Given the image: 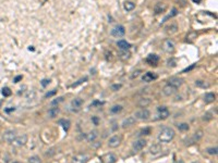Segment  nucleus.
<instances>
[{
	"label": "nucleus",
	"mask_w": 218,
	"mask_h": 163,
	"mask_svg": "<svg viewBox=\"0 0 218 163\" xmlns=\"http://www.w3.org/2000/svg\"><path fill=\"white\" fill-rule=\"evenodd\" d=\"M11 94H12V92L8 88V87H6V88L2 89V95L5 96V97H9V96H11Z\"/></svg>",
	"instance_id": "43"
},
{
	"label": "nucleus",
	"mask_w": 218,
	"mask_h": 163,
	"mask_svg": "<svg viewBox=\"0 0 218 163\" xmlns=\"http://www.w3.org/2000/svg\"><path fill=\"white\" fill-rule=\"evenodd\" d=\"M203 136H204V132L202 129H198V131H196V132L192 135V137L185 140V141H187L185 145H192V143H198V141H200V140L203 138Z\"/></svg>",
	"instance_id": "4"
},
{
	"label": "nucleus",
	"mask_w": 218,
	"mask_h": 163,
	"mask_svg": "<svg viewBox=\"0 0 218 163\" xmlns=\"http://www.w3.org/2000/svg\"><path fill=\"white\" fill-rule=\"evenodd\" d=\"M63 100H64V98L63 97H58L57 99H54V100L51 101V106L52 107H58V104L61 102H63Z\"/></svg>",
	"instance_id": "35"
},
{
	"label": "nucleus",
	"mask_w": 218,
	"mask_h": 163,
	"mask_svg": "<svg viewBox=\"0 0 218 163\" xmlns=\"http://www.w3.org/2000/svg\"><path fill=\"white\" fill-rule=\"evenodd\" d=\"M121 87H122V85L121 84H114V85H111V90H114V92H118V90H120Z\"/></svg>",
	"instance_id": "45"
},
{
	"label": "nucleus",
	"mask_w": 218,
	"mask_h": 163,
	"mask_svg": "<svg viewBox=\"0 0 218 163\" xmlns=\"http://www.w3.org/2000/svg\"><path fill=\"white\" fill-rule=\"evenodd\" d=\"M167 64H168V66L175 68V66L177 65V60H176V59H173V58H171V59H169V60L167 61Z\"/></svg>",
	"instance_id": "40"
},
{
	"label": "nucleus",
	"mask_w": 218,
	"mask_h": 163,
	"mask_svg": "<svg viewBox=\"0 0 218 163\" xmlns=\"http://www.w3.org/2000/svg\"><path fill=\"white\" fill-rule=\"evenodd\" d=\"M120 58L122 60H126L130 58V52H128L126 50H122V52L120 53Z\"/></svg>",
	"instance_id": "39"
},
{
	"label": "nucleus",
	"mask_w": 218,
	"mask_h": 163,
	"mask_svg": "<svg viewBox=\"0 0 218 163\" xmlns=\"http://www.w3.org/2000/svg\"><path fill=\"white\" fill-rule=\"evenodd\" d=\"M122 110H123V107L121 106V104H115V106H112L111 108H110V113H111V114H118V113H120Z\"/></svg>",
	"instance_id": "28"
},
{
	"label": "nucleus",
	"mask_w": 218,
	"mask_h": 163,
	"mask_svg": "<svg viewBox=\"0 0 218 163\" xmlns=\"http://www.w3.org/2000/svg\"><path fill=\"white\" fill-rule=\"evenodd\" d=\"M59 113H60V109L58 107H54V108L49 109L48 112H47V115H48L49 119H54V117H57Z\"/></svg>",
	"instance_id": "22"
},
{
	"label": "nucleus",
	"mask_w": 218,
	"mask_h": 163,
	"mask_svg": "<svg viewBox=\"0 0 218 163\" xmlns=\"http://www.w3.org/2000/svg\"><path fill=\"white\" fill-rule=\"evenodd\" d=\"M146 143L147 141L144 139V138H140V139L135 140L134 143H133V145H132L133 151H135V152L141 151L142 149H144V147L146 146Z\"/></svg>",
	"instance_id": "9"
},
{
	"label": "nucleus",
	"mask_w": 218,
	"mask_h": 163,
	"mask_svg": "<svg viewBox=\"0 0 218 163\" xmlns=\"http://www.w3.org/2000/svg\"><path fill=\"white\" fill-rule=\"evenodd\" d=\"M121 140H122V137H121L120 135H115V136H112V137L109 138V140H108V147H110V148H117V147L121 143Z\"/></svg>",
	"instance_id": "10"
},
{
	"label": "nucleus",
	"mask_w": 218,
	"mask_h": 163,
	"mask_svg": "<svg viewBox=\"0 0 218 163\" xmlns=\"http://www.w3.org/2000/svg\"><path fill=\"white\" fill-rule=\"evenodd\" d=\"M206 152L208 153V155H217L218 153V148L217 147H208V148L206 149Z\"/></svg>",
	"instance_id": "33"
},
{
	"label": "nucleus",
	"mask_w": 218,
	"mask_h": 163,
	"mask_svg": "<svg viewBox=\"0 0 218 163\" xmlns=\"http://www.w3.org/2000/svg\"><path fill=\"white\" fill-rule=\"evenodd\" d=\"M89 160V155H84V153H79L72 157V163H87Z\"/></svg>",
	"instance_id": "11"
},
{
	"label": "nucleus",
	"mask_w": 218,
	"mask_h": 163,
	"mask_svg": "<svg viewBox=\"0 0 218 163\" xmlns=\"http://www.w3.org/2000/svg\"><path fill=\"white\" fill-rule=\"evenodd\" d=\"M178 14V10H177V9L176 8H173L171 10V13H169V14L167 15L166 17H165V19H164V22H165V21H167L168 20V19H170V17H176V15Z\"/></svg>",
	"instance_id": "34"
},
{
	"label": "nucleus",
	"mask_w": 218,
	"mask_h": 163,
	"mask_svg": "<svg viewBox=\"0 0 218 163\" xmlns=\"http://www.w3.org/2000/svg\"><path fill=\"white\" fill-rule=\"evenodd\" d=\"M203 100H204V102L207 103V104H208V103L214 102V101L216 100V95L213 94V92H207V94L204 95Z\"/></svg>",
	"instance_id": "21"
},
{
	"label": "nucleus",
	"mask_w": 218,
	"mask_h": 163,
	"mask_svg": "<svg viewBox=\"0 0 218 163\" xmlns=\"http://www.w3.org/2000/svg\"><path fill=\"white\" fill-rule=\"evenodd\" d=\"M35 97V92L34 90H31V92H29V94L26 95V99L27 100H33Z\"/></svg>",
	"instance_id": "44"
},
{
	"label": "nucleus",
	"mask_w": 218,
	"mask_h": 163,
	"mask_svg": "<svg viewBox=\"0 0 218 163\" xmlns=\"http://www.w3.org/2000/svg\"><path fill=\"white\" fill-rule=\"evenodd\" d=\"M178 100H181V97H180V96H178V97H176V101H178Z\"/></svg>",
	"instance_id": "56"
},
{
	"label": "nucleus",
	"mask_w": 218,
	"mask_h": 163,
	"mask_svg": "<svg viewBox=\"0 0 218 163\" xmlns=\"http://www.w3.org/2000/svg\"><path fill=\"white\" fill-rule=\"evenodd\" d=\"M195 86L200 87V88H210V84L205 80H195Z\"/></svg>",
	"instance_id": "29"
},
{
	"label": "nucleus",
	"mask_w": 218,
	"mask_h": 163,
	"mask_svg": "<svg viewBox=\"0 0 218 163\" xmlns=\"http://www.w3.org/2000/svg\"><path fill=\"white\" fill-rule=\"evenodd\" d=\"M29 163H42V160L37 155H33V157L29 158Z\"/></svg>",
	"instance_id": "36"
},
{
	"label": "nucleus",
	"mask_w": 218,
	"mask_h": 163,
	"mask_svg": "<svg viewBox=\"0 0 218 163\" xmlns=\"http://www.w3.org/2000/svg\"><path fill=\"white\" fill-rule=\"evenodd\" d=\"M17 136V131H14V129H8V131H6V132L3 133L2 138L7 143H12Z\"/></svg>",
	"instance_id": "3"
},
{
	"label": "nucleus",
	"mask_w": 218,
	"mask_h": 163,
	"mask_svg": "<svg viewBox=\"0 0 218 163\" xmlns=\"http://www.w3.org/2000/svg\"><path fill=\"white\" fill-rule=\"evenodd\" d=\"M168 84L173 86V87H176V88H179V87L183 84V80L180 77H171L169 80H168Z\"/></svg>",
	"instance_id": "18"
},
{
	"label": "nucleus",
	"mask_w": 218,
	"mask_h": 163,
	"mask_svg": "<svg viewBox=\"0 0 218 163\" xmlns=\"http://www.w3.org/2000/svg\"><path fill=\"white\" fill-rule=\"evenodd\" d=\"M135 123H136V119L134 116H128L122 121L121 127L122 128H128V127H131L132 125H134Z\"/></svg>",
	"instance_id": "12"
},
{
	"label": "nucleus",
	"mask_w": 218,
	"mask_h": 163,
	"mask_svg": "<svg viewBox=\"0 0 218 163\" xmlns=\"http://www.w3.org/2000/svg\"><path fill=\"white\" fill-rule=\"evenodd\" d=\"M123 8L126 12L132 11V10H134V8H135V3L132 2V1H126L123 5Z\"/></svg>",
	"instance_id": "30"
},
{
	"label": "nucleus",
	"mask_w": 218,
	"mask_h": 163,
	"mask_svg": "<svg viewBox=\"0 0 218 163\" xmlns=\"http://www.w3.org/2000/svg\"><path fill=\"white\" fill-rule=\"evenodd\" d=\"M157 77L158 76L155 74V73H153V72H147V73H145V74L143 75L142 80L145 82V83H151V82H153V80H157Z\"/></svg>",
	"instance_id": "15"
},
{
	"label": "nucleus",
	"mask_w": 218,
	"mask_h": 163,
	"mask_svg": "<svg viewBox=\"0 0 218 163\" xmlns=\"http://www.w3.org/2000/svg\"><path fill=\"white\" fill-rule=\"evenodd\" d=\"M101 104H104L103 101H98V100H95L92 102V104H91V107H97V106H101Z\"/></svg>",
	"instance_id": "47"
},
{
	"label": "nucleus",
	"mask_w": 218,
	"mask_h": 163,
	"mask_svg": "<svg viewBox=\"0 0 218 163\" xmlns=\"http://www.w3.org/2000/svg\"><path fill=\"white\" fill-rule=\"evenodd\" d=\"M213 117H214V115L212 114V112H206L205 114L203 115V121H205V122H208V121H212Z\"/></svg>",
	"instance_id": "37"
},
{
	"label": "nucleus",
	"mask_w": 218,
	"mask_h": 163,
	"mask_svg": "<svg viewBox=\"0 0 218 163\" xmlns=\"http://www.w3.org/2000/svg\"><path fill=\"white\" fill-rule=\"evenodd\" d=\"M140 74H141V71H140V70H136L135 72H133V74H132V76H131V78L138 77V76H139Z\"/></svg>",
	"instance_id": "49"
},
{
	"label": "nucleus",
	"mask_w": 218,
	"mask_h": 163,
	"mask_svg": "<svg viewBox=\"0 0 218 163\" xmlns=\"http://www.w3.org/2000/svg\"><path fill=\"white\" fill-rule=\"evenodd\" d=\"M22 80V75H19V76H17V77L14 78V83H19V80Z\"/></svg>",
	"instance_id": "52"
},
{
	"label": "nucleus",
	"mask_w": 218,
	"mask_h": 163,
	"mask_svg": "<svg viewBox=\"0 0 218 163\" xmlns=\"http://www.w3.org/2000/svg\"><path fill=\"white\" fill-rule=\"evenodd\" d=\"M56 155V148H50L47 150V152H45V155L48 158L52 157V155Z\"/></svg>",
	"instance_id": "38"
},
{
	"label": "nucleus",
	"mask_w": 218,
	"mask_h": 163,
	"mask_svg": "<svg viewBox=\"0 0 218 163\" xmlns=\"http://www.w3.org/2000/svg\"><path fill=\"white\" fill-rule=\"evenodd\" d=\"M117 46L119 47L121 50H129L130 47H131V45H130L126 40L121 39V40H119V41H117Z\"/></svg>",
	"instance_id": "24"
},
{
	"label": "nucleus",
	"mask_w": 218,
	"mask_h": 163,
	"mask_svg": "<svg viewBox=\"0 0 218 163\" xmlns=\"http://www.w3.org/2000/svg\"><path fill=\"white\" fill-rule=\"evenodd\" d=\"M151 133H152V129L149 128V127H144V128H142L140 132L138 133V136H147V135H149Z\"/></svg>",
	"instance_id": "32"
},
{
	"label": "nucleus",
	"mask_w": 218,
	"mask_h": 163,
	"mask_svg": "<svg viewBox=\"0 0 218 163\" xmlns=\"http://www.w3.org/2000/svg\"><path fill=\"white\" fill-rule=\"evenodd\" d=\"M170 115V111L167 107H158L157 108V116L159 120H166Z\"/></svg>",
	"instance_id": "5"
},
{
	"label": "nucleus",
	"mask_w": 218,
	"mask_h": 163,
	"mask_svg": "<svg viewBox=\"0 0 218 163\" xmlns=\"http://www.w3.org/2000/svg\"><path fill=\"white\" fill-rule=\"evenodd\" d=\"M196 36H198V34H196V33H194V32L190 33V34L187 36V41H188V40H189V41H192L194 38H196Z\"/></svg>",
	"instance_id": "42"
},
{
	"label": "nucleus",
	"mask_w": 218,
	"mask_h": 163,
	"mask_svg": "<svg viewBox=\"0 0 218 163\" xmlns=\"http://www.w3.org/2000/svg\"><path fill=\"white\" fill-rule=\"evenodd\" d=\"M124 34H126V29L123 25H117L111 29V35L114 37H122L124 36Z\"/></svg>",
	"instance_id": "7"
},
{
	"label": "nucleus",
	"mask_w": 218,
	"mask_h": 163,
	"mask_svg": "<svg viewBox=\"0 0 218 163\" xmlns=\"http://www.w3.org/2000/svg\"><path fill=\"white\" fill-rule=\"evenodd\" d=\"M86 80H87V77H83V78H81V80H79L78 82H76V83H74L73 84V85L71 86V87H76V86H79V85H81V84H83V83H85Z\"/></svg>",
	"instance_id": "41"
},
{
	"label": "nucleus",
	"mask_w": 218,
	"mask_h": 163,
	"mask_svg": "<svg viewBox=\"0 0 218 163\" xmlns=\"http://www.w3.org/2000/svg\"><path fill=\"white\" fill-rule=\"evenodd\" d=\"M15 110V108L13 107V108H10V109H5V111L7 112V113H10V112H12V111H14Z\"/></svg>",
	"instance_id": "53"
},
{
	"label": "nucleus",
	"mask_w": 218,
	"mask_h": 163,
	"mask_svg": "<svg viewBox=\"0 0 218 163\" xmlns=\"http://www.w3.org/2000/svg\"><path fill=\"white\" fill-rule=\"evenodd\" d=\"M92 122L94 123V125H98V124H99V117H98V116H93L92 117Z\"/></svg>",
	"instance_id": "48"
},
{
	"label": "nucleus",
	"mask_w": 218,
	"mask_h": 163,
	"mask_svg": "<svg viewBox=\"0 0 218 163\" xmlns=\"http://www.w3.org/2000/svg\"><path fill=\"white\" fill-rule=\"evenodd\" d=\"M175 43L171 39H165L163 43V49L164 51L168 52V53H172L175 51Z\"/></svg>",
	"instance_id": "8"
},
{
	"label": "nucleus",
	"mask_w": 218,
	"mask_h": 163,
	"mask_svg": "<svg viewBox=\"0 0 218 163\" xmlns=\"http://www.w3.org/2000/svg\"><path fill=\"white\" fill-rule=\"evenodd\" d=\"M49 83H50V80H42V86L46 87L47 85H49Z\"/></svg>",
	"instance_id": "51"
},
{
	"label": "nucleus",
	"mask_w": 218,
	"mask_h": 163,
	"mask_svg": "<svg viewBox=\"0 0 218 163\" xmlns=\"http://www.w3.org/2000/svg\"><path fill=\"white\" fill-rule=\"evenodd\" d=\"M83 100L81 99V98H74L73 100L71 101V107H72V110L74 112L76 111H80L82 106H83Z\"/></svg>",
	"instance_id": "13"
},
{
	"label": "nucleus",
	"mask_w": 218,
	"mask_h": 163,
	"mask_svg": "<svg viewBox=\"0 0 218 163\" xmlns=\"http://www.w3.org/2000/svg\"><path fill=\"white\" fill-rule=\"evenodd\" d=\"M166 33L169 35H172V34H176L177 32H178V25L176 23H171L170 25L166 26Z\"/></svg>",
	"instance_id": "23"
},
{
	"label": "nucleus",
	"mask_w": 218,
	"mask_h": 163,
	"mask_svg": "<svg viewBox=\"0 0 218 163\" xmlns=\"http://www.w3.org/2000/svg\"><path fill=\"white\" fill-rule=\"evenodd\" d=\"M104 160H105V163H116L117 162V157L114 153H107L104 157Z\"/></svg>",
	"instance_id": "26"
},
{
	"label": "nucleus",
	"mask_w": 218,
	"mask_h": 163,
	"mask_svg": "<svg viewBox=\"0 0 218 163\" xmlns=\"http://www.w3.org/2000/svg\"><path fill=\"white\" fill-rule=\"evenodd\" d=\"M192 1H193L194 3H200V2L202 1V0H192Z\"/></svg>",
	"instance_id": "55"
},
{
	"label": "nucleus",
	"mask_w": 218,
	"mask_h": 163,
	"mask_svg": "<svg viewBox=\"0 0 218 163\" xmlns=\"http://www.w3.org/2000/svg\"><path fill=\"white\" fill-rule=\"evenodd\" d=\"M0 106H1V101H0Z\"/></svg>",
	"instance_id": "58"
},
{
	"label": "nucleus",
	"mask_w": 218,
	"mask_h": 163,
	"mask_svg": "<svg viewBox=\"0 0 218 163\" xmlns=\"http://www.w3.org/2000/svg\"><path fill=\"white\" fill-rule=\"evenodd\" d=\"M177 127H178V129L181 131V132H188L190 129V126L188 123H179L177 124Z\"/></svg>",
	"instance_id": "31"
},
{
	"label": "nucleus",
	"mask_w": 218,
	"mask_h": 163,
	"mask_svg": "<svg viewBox=\"0 0 218 163\" xmlns=\"http://www.w3.org/2000/svg\"><path fill=\"white\" fill-rule=\"evenodd\" d=\"M158 61H159V57L157 54H149L148 57L146 58V62L148 63L149 65H157Z\"/></svg>",
	"instance_id": "20"
},
{
	"label": "nucleus",
	"mask_w": 218,
	"mask_h": 163,
	"mask_svg": "<svg viewBox=\"0 0 218 163\" xmlns=\"http://www.w3.org/2000/svg\"><path fill=\"white\" fill-rule=\"evenodd\" d=\"M177 89L178 88H176L173 86L167 84L163 88V94L165 95V96H167V97H170V96H172V95H175L176 92H177Z\"/></svg>",
	"instance_id": "14"
},
{
	"label": "nucleus",
	"mask_w": 218,
	"mask_h": 163,
	"mask_svg": "<svg viewBox=\"0 0 218 163\" xmlns=\"http://www.w3.org/2000/svg\"><path fill=\"white\" fill-rule=\"evenodd\" d=\"M195 66H196V64H192V65H191V66H189V68H187V69H184L182 72H183V73H185V72H190V71H191V70L194 69Z\"/></svg>",
	"instance_id": "50"
},
{
	"label": "nucleus",
	"mask_w": 218,
	"mask_h": 163,
	"mask_svg": "<svg viewBox=\"0 0 218 163\" xmlns=\"http://www.w3.org/2000/svg\"><path fill=\"white\" fill-rule=\"evenodd\" d=\"M13 163H21V162H17V161H15V162H13Z\"/></svg>",
	"instance_id": "57"
},
{
	"label": "nucleus",
	"mask_w": 218,
	"mask_h": 163,
	"mask_svg": "<svg viewBox=\"0 0 218 163\" xmlns=\"http://www.w3.org/2000/svg\"><path fill=\"white\" fill-rule=\"evenodd\" d=\"M193 163H198V162H193Z\"/></svg>",
	"instance_id": "59"
},
{
	"label": "nucleus",
	"mask_w": 218,
	"mask_h": 163,
	"mask_svg": "<svg viewBox=\"0 0 218 163\" xmlns=\"http://www.w3.org/2000/svg\"><path fill=\"white\" fill-rule=\"evenodd\" d=\"M58 123H59V125L62 126V128L64 129L66 132H68V131H69L70 125H71V122H70V121L68 120V119H61V120L59 121Z\"/></svg>",
	"instance_id": "25"
},
{
	"label": "nucleus",
	"mask_w": 218,
	"mask_h": 163,
	"mask_svg": "<svg viewBox=\"0 0 218 163\" xmlns=\"http://www.w3.org/2000/svg\"><path fill=\"white\" fill-rule=\"evenodd\" d=\"M151 102H152V100H151L149 98H142V99L139 100L138 106L141 107V108H146L147 106L151 104Z\"/></svg>",
	"instance_id": "27"
},
{
	"label": "nucleus",
	"mask_w": 218,
	"mask_h": 163,
	"mask_svg": "<svg viewBox=\"0 0 218 163\" xmlns=\"http://www.w3.org/2000/svg\"><path fill=\"white\" fill-rule=\"evenodd\" d=\"M163 150V147H161L160 143H154L152 146L149 147V153L153 155H159Z\"/></svg>",
	"instance_id": "16"
},
{
	"label": "nucleus",
	"mask_w": 218,
	"mask_h": 163,
	"mask_svg": "<svg viewBox=\"0 0 218 163\" xmlns=\"http://www.w3.org/2000/svg\"><path fill=\"white\" fill-rule=\"evenodd\" d=\"M165 10H166V5L164 2H157L155 6H154V13H155L156 15L165 12Z\"/></svg>",
	"instance_id": "19"
},
{
	"label": "nucleus",
	"mask_w": 218,
	"mask_h": 163,
	"mask_svg": "<svg viewBox=\"0 0 218 163\" xmlns=\"http://www.w3.org/2000/svg\"><path fill=\"white\" fill-rule=\"evenodd\" d=\"M175 163H184V161H183V160H181V159H179V160H177Z\"/></svg>",
	"instance_id": "54"
},
{
	"label": "nucleus",
	"mask_w": 218,
	"mask_h": 163,
	"mask_svg": "<svg viewBox=\"0 0 218 163\" xmlns=\"http://www.w3.org/2000/svg\"><path fill=\"white\" fill-rule=\"evenodd\" d=\"M27 139H29V138H27V135L22 134V135H20V136H17L12 143H13V146L14 147H22L27 143Z\"/></svg>",
	"instance_id": "6"
},
{
	"label": "nucleus",
	"mask_w": 218,
	"mask_h": 163,
	"mask_svg": "<svg viewBox=\"0 0 218 163\" xmlns=\"http://www.w3.org/2000/svg\"><path fill=\"white\" fill-rule=\"evenodd\" d=\"M134 117L136 120H141V121H147L151 117V112L147 110V109H141L139 111H136L134 113Z\"/></svg>",
	"instance_id": "2"
},
{
	"label": "nucleus",
	"mask_w": 218,
	"mask_h": 163,
	"mask_svg": "<svg viewBox=\"0 0 218 163\" xmlns=\"http://www.w3.org/2000/svg\"><path fill=\"white\" fill-rule=\"evenodd\" d=\"M97 137H98V131H96V129H93L89 134L85 135V138L89 143H94L95 140L97 139Z\"/></svg>",
	"instance_id": "17"
},
{
	"label": "nucleus",
	"mask_w": 218,
	"mask_h": 163,
	"mask_svg": "<svg viewBox=\"0 0 218 163\" xmlns=\"http://www.w3.org/2000/svg\"><path fill=\"white\" fill-rule=\"evenodd\" d=\"M56 94H57V90H56V89H52V90H50V92H46L45 98H50V97H52V96H54Z\"/></svg>",
	"instance_id": "46"
},
{
	"label": "nucleus",
	"mask_w": 218,
	"mask_h": 163,
	"mask_svg": "<svg viewBox=\"0 0 218 163\" xmlns=\"http://www.w3.org/2000/svg\"><path fill=\"white\" fill-rule=\"evenodd\" d=\"M175 131L171 127H164L158 134V140L160 143H170L175 138Z\"/></svg>",
	"instance_id": "1"
}]
</instances>
